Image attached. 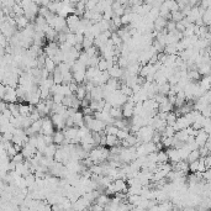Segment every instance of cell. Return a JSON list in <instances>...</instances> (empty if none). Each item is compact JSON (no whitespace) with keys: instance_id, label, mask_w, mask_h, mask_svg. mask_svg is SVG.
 I'll use <instances>...</instances> for the list:
<instances>
[{"instance_id":"cell-1","label":"cell","mask_w":211,"mask_h":211,"mask_svg":"<svg viewBox=\"0 0 211 211\" xmlns=\"http://www.w3.org/2000/svg\"><path fill=\"white\" fill-rule=\"evenodd\" d=\"M56 132V127L53 125L52 120L47 116L43 117V124H42V135H47V136H53V133Z\"/></svg>"},{"instance_id":"cell-2","label":"cell","mask_w":211,"mask_h":211,"mask_svg":"<svg viewBox=\"0 0 211 211\" xmlns=\"http://www.w3.org/2000/svg\"><path fill=\"white\" fill-rule=\"evenodd\" d=\"M51 120H52L54 127L57 129V131H63L66 129V119L59 115V114H52L51 115Z\"/></svg>"},{"instance_id":"cell-3","label":"cell","mask_w":211,"mask_h":211,"mask_svg":"<svg viewBox=\"0 0 211 211\" xmlns=\"http://www.w3.org/2000/svg\"><path fill=\"white\" fill-rule=\"evenodd\" d=\"M209 140H210V136H209V133H206V132L204 131V129H203V130H200V131H199V135L195 137V142L198 143L199 148L205 147Z\"/></svg>"},{"instance_id":"cell-4","label":"cell","mask_w":211,"mask_h":211,"mask_svg":"<svg viewBox=\"0 0 211 211\" xmlns=\"http://www.w3.org/2000/svg\"><path fill=\"white\" fill-rule=\"evenodd\" d=\"M165 152H167V155H168V158L170 159L172 164H177V163H179V162L182 160L180 155H179V151H178L177 148L170 147V148H167Z\"/></svg>"},{"instance_id":"cell-5","label":"cell","mask_w":211,"mask_h":211,"mask_svg":"<svg viewBox=\"0 0 211 211\" xmlns=\"http://www.w3.org/2000/svg\"><path fill=\"white\" fill-rule=\"evenodd\" d=\"M109 72V76H110V78H112V79H121L122 78V76H124V72H125V69H121L117 64H115L111 69H109L107 71Z\"/></svg>"},{"instance_id":"cell-6","label":"cell","mask_w":211,"mask_h":211,"mask_svg":"<svg viewBox=\"0 0 211 211\" xmlns=\"http://www.w3.org/2000/svg\"><path fill=\"white\" fill-rule=\"evenodd\" d=\"M90 99H91V100H95V101L104 100V90H103V86H95V88L93 89V91L90 93Z\"/></svg>"},{"instance_id":"cell-7","label":"cell","mask_w":211,"mask_h":211,"mask_svg":"<svg viewBox=\"0 0 211 211\" xmlns=\"http://www.w3.org/2000/svg\"><path fill=\"white\" fill-rule=\"evenodd\" d=\"M66 142V136H64V132L63 131H56L53 133V143L57 146V147H61L63 146Z\"/></svg>"},{"instance_id":"cell-8","label":"cell","mask_w":211,"mask_h":211,"mask_svg":"<svg viewBox=\"0 0 211 211\" xmlns=\"http://www.w3.org/2000/svg\"><path fill=\"white\" fill-rule=\"evenodd\" d=\"M136 104H130V103H126L125 105L122 106V115H124V119H132L135 116L133 114V107Z\"/></svg>"},{"instance_id":"cell-9","label":"cell","mask_w":211,"mask_h":211,"mask_svg":"<svg viewBox=\"0 0 211 211\" xmlns=\"http://www.w3.org/2000/svg\"><path fill=\"white\" fill-rule=\"evenodd\" d=\"M72 119H73V121H74V124H76V127L79 129L81 126H84V114H83L81 110L77 111L76 115L72 116Z\"/></svg>"},{"instance_id":"cell-10","label":"cell","mask_w":211,"mask_h":211,"mask_svg":"<svg viewBox=\"0 0 211 211\" xmlns=\"http://www.w3.org/2000/svg\"><path fill=\"white\" fill-rule=\"evenodd\" d=\"M15 20H16V25L20 30H24V28H26L30 25V20L25 15L24 16H17V17H15Z\"/></svg>"},{"instance_id":"cell-11","label":"cell","mask_w":211,"mask_h":211,"mask_svg":"<svg viewBox=\"0 0 211 211\" xmlns=\"http://www.w3.org/2000/svg\"><path fill=\"white\" fill-rule=\"evenodd\" d=\"M110 116H111L114 120L124 119V115H122V107H115V106H112L111 110H110Z\"/></svg>"},{"instance_id":"cell-12","label":"cell","mask_w":211,"mask_h":211,"mask_svg":"<svg viewBox=\"0 0 211 211\" xmlns=\"http://www.w3.org/2000/svg\"><path fill=\"white\" fill-rule=\"evenodd\" d=\"M57 150H58V147H57L54 143H53V145H50V146H47V148H46L43 156H45V157H48V158H54V155H56Z\"/></svg>"},{"instance_id":"cell-13","label":"cell","mask_w":211,"mask_h":211,"mask_svg":"<svg viewBox=\"0 0 211 211\" xmlns=\"http://www.w3.org/2000/svg\"><path fill=\"white\" fill-rule=\"evenodd\" d=\"M173 106L170 103H169V100L167 99L164 103H162L160 105H159V109H158V112H167V114H169V112H172V110H173Z\"/></svg>"},{"instance_id":"cell-14","label":"cell","mask_w":211,"mask_h":211,"mask_svg":"<svg viewBox=\"0 0 211 211\" xmlns=\"http://www.w3.org/2000/svg\"><path fill=\"white\" fill-rule=\"evenodd\" d=\"M52 78H53L54 84H57V85H62V84H63V74H62V72H61L58 68L53 72Z\"/></svg>"},{"instance_id":"cell-15","label":"cell","mask_w":211,"mask_h":211,"mask_svg":"<svg viewBox=\"0 0 211 211\" xmlns=\"http://www.w3.org/2000/svg\"><path fill=\"white\" fill-rule=\"evenodd\" d=\"M45 68L51 73V74H53V72L57 69V64L54 63V61H53L52 58H46V62H45Z\"/></svg>"},{"instance_id":"cell-16","label":"cell","mask_w":211,"mask_h":211,"mask_svg":"<svg viewBox=\"0 0 211 211\" xmlns=\"http://www.w3.org/2000/svg\"><path fill=\"white\" fill-rule=\"evenodd\" d=\"M42 124H43V119H41V120L36 121V122H32L31 129L36 135H42Z\"/></svg>"},{"instance_id":"cell-17","label":"cell","mask_w":211,"mask_h":211,"mask_svg":"<svg viewBox=\"0 0 211 211\" xmlns=\"http://www.w3.org/2000/svg\"><path fill=\"white\" fill-rule=\"evenodd\" d=\"M86 1H79L76 4V14L79 15V16H83L86 11V5H85Z\"/></svg>"},{"instance_id":"cell-18","label":"cell","mask_w":211,"mask_h":211,"mask_svg":"<svg viewBox=\"0 0 211 211\" xmlns=\"http://www.w3.org/2000/svg\"><path fill=\"white\" fill-rule=\"evenodd\" d=\"M86 95H88V93H86L85 85H84V84L79 85V88H78V90H77V93H76V96H77V99H79L80 101H81V100H84V99L86 98Z\"/></svg>"},{"instance_id":"cell-19","label":"cell","mask_w":211,"mask_h":211,"mask_svg":"<svg viewBox=\"0 0 211 211\" xmlns=\"http://www.w3.org/2000/svg\"><path fill=\"white\" fill-rule=\"evenodd\" d=\"M143 147H145V151L147 153V156L150 153H153V152H157V146L151 141V142H147V143H143Z\"/></svg>"},{"instance_id":"cell-20","label":"cell","mask_w":211,"mask_h":211,"mask_svg":"<svg viewBox=\"0 0 211 211\" xmlns=\"http://www.w3.org/2000/svg\"><path fill=\"white\" fill-rule=\"evenodd\" d=\"M76 98H77V96H76L74 94H73V95L64 96V99H63V103H62V104L66 106L67 109H68V107H72V106H73V103H74V100H76Z\"/></svg>"},{"instance_id":"cell-21","label":"cell","mask_w":211,"mask_h":211,"mask_svg":"<svg viewBox=\"0 0 211 211\" xmlns=\"http://www.w3.org/2000/svg\"><path fill=\"white\" fill-rule=\"evenodd\" d=\"M174 137H175L177 140H179V141H182V142H185V143H186V141H188V138H189V133L186 132V130H182V131L177 132Z\"/></svg>"},{"instance_id":"cell-22","label":"cell","mask_w":211,"mask_h":211,"mask_svg":"<svg viewBox=\"0 0 211 211\" xmlns=\"http://www.w3.org/2000/svg\"><path fill=\"white\" fill-rule=\"evenodd\" d=\"M111 40H112V42H114V46H115V47H121V46L124 45V42H122L121 37L117 35V32H112Z\"/></svg>"},{"instance_id":"cell-23","label":"cell","mask_w":211,"mask_h":211,"mask_svg":"<svg viewBox=\"0 0 211 211\" xmlns=\"http://www.w3.org/2000/svg\"><path fill=\"white\" fill-rule=\"evenodd\" d=\"M200 158H201V157H200V152H199V150H196V151H191V152H190V155H189V157H188V162H189V163H193V162L199 160Z\"/></svg>"},{"instance_id":"cell-24","label":"cell","mask_w":211,"mask_h":211,"mask_svg":"<svg viewBox=\"0 0 211 211\" xmlns=\"http://www.w3.org/2000/svg\"><path fill=\"white\" fill-rule=\"evenodd\" d=\"M94 40H95L94 37H85V38H84V41H83V43H81V45H83L84 51L94 46Z\"/></svg>"},{"instance_id":"cell-25","label":"cell","mask_w":211,"mask_h":211,"mask_svg":"<svg viewBox=\"0 0 211 211\" xmlns=\"http://www.w3.org/2000/svg\"><path fill=\"white\" fill-rule=\"evenodd\" d=\"M177 120H178V116H177L175 112H169V114H168V117H167V124H168V126H174L175 122H177Z\"/></svg>"},{"instance_id":"cell-26","label":"cell","mask_w":211,"mask_h":211,"mask_svg":"<svg viewBox=\"0 0 211 211\" xmlns=\"http://www.w3.org/2000/svg\"><path fill=\"white\" fill-rule=\"evenodd\" d=\"M170 88H172V85H170L169 83H165V84H163V85H159L158 94H163V95L168 96V94H169V91H170Z\"/></svg>"},{"instance_id":"cell-27","label":"cell","mask_w":211,"mask_h":211,"mask_svg":"<svg viewBox=\"0 0 211 211\" xmlns=\"http://www.w3.org/2000/svg\"><path fill=\"white\" fill-rule=\"evenodd\" d=\"M78 61H79L80 63H83L84 66H86V68H89V62H90V57H89V56H88L86 53L84 52V51L80 53L79 59H78Z\"/></svg>"},{"instance_id":"cell-28","label":"cell","mask_w":211,"mask_h":211,"mask_svg":"<svg viewBox=\"0 0 211 211\" xmlns=\"http://www.w3.org/2000/svg\"><path fill=\"white\" fill-rule=\"evenodd\" d=\"M53 85H54L53 78L52 77H50V78H47V79L42 80V81L40 83V85H38V86H45V88H47V89H50V90H51V88H52Z\"/></svg>"},{"instance_id":"cell-29","label":"cell","mask_w":211,"mask_h":211,"mask_svg":"<svg viewBox=\"0 0 211 211\" xmlns=\"http://www.w3.org/2000/svg\"><path fill=\"white\" fill-rule=\"evenodd\" d=\"M168 155L165 151H159L158 152V164H165L168 163Z\"/></svg>"},{"instance_id":"cell-30","label":"cell","mask_w":211,"mask_h":211,"mask_svg":"<svg viewBox=\"0 0 211 211\" xmlns=\"http://www.w3.org/2000/svg\"><path fill=\"white\" fill-rule=\"evenodd\" d=\"M129 59L125 58V57H119V61H117V66L121 68V69H127L129 67Z\"/></svg>"},{"instance_id":"cell-31","label":"cell","mask_w":211,"mask_h":211,"mask_svg":"<svg viewBox=\"0 0 211 211\" xmlns=\"http://www.w3.org/2000/svg\"><path fill=\"white\" fill-rule=\"evenodd\" d=\"M130 131H126V130H119V132H117V138L120 140V141H125V140H127L129 137H130Z\"/></svg>"},{"instance_id":"cell-32","label":"cell","mask_w":211,"mask_h":211,"mask_svg":"<svg viewBox=\"0 0 211 211\" xmlns=\"http://www.w3.org/2000/svg\"><path fill=\"white\" fill-rule=\"evenodd\" d=\"M121 93L124 94V95H126L127 98H130L133 95V91H132V88H130L129 85H126V84H122V86H121Z\"/></svg>"},{"instance_id":"cell-33","label":"cell","mask_w":211,"mask_h":211,"mask_svg":"<svg viewBox=\"0 0 211 211\" xmlns=\"http://www.w3.org/2000/svg\"><path fill=\"white\" fill-rule=\"evenodd\" d=\"M96 68H98V69H99L100 72H106V71H109V66H107V61H106V59H104V58H101Z\"/></svg>"},{"instance_id":"cell-34","label":"cell","mask_w":211,"mask_h":211,"mask_svg":"<svg viewBox=\"0 0 211 211\" xmlns=\"http://www.w3.org/2000/svg\"><path fill=\"white\" fill-rule=\"evenodd\" d=\"M117 132H119V129H117L116 126H114V125H107V126H106V129H105L106 135H114V136H116Z\"/></svg>"},{"instance_id":"cell-35","label":"cell","mask_w":211,"mask_h":211,"mask_svg":"<svg viewBox=\"0 0 211 211\" xmlns=\"http://www.w3.org/2000/svg\"><path fill=\"white\" fill-rule=\"evenodd\" d=\"M67 42L71 45V46H76L77 45V40H76V33H72V32H69V33H67Z\"/></svg>"},{"instance_id":"cell-36","label":"cell","mask_w":211,"mask_h":211,"mask_svg":"<svg viewBox=\"0 0 211 211\" xmlns=\"http://www.w3.org/2000/svg\"><path fill=\"white\" fill-rule=\"evenodd\" d=\"M167 32H175L177 31V22L172 21V20H168V24L165 26Z\"/></svg>"},{"instance_id":"cell-37","label":"cell","mask_w":211,"mask_h":211,"mask_svg":"<svg viewBox=\"0 0 211 211\" xmlns=\"http://www.w3.org/2000/svg\"><path fill=\"white\" fill-rule=\"evenodd\" d=\"M85 5H86V10H88V11H94L95 7H96V5H98V1H95V0H89V1L85 2Z\"/></svg>"},{"instance_id":"cell-38","label":"cell","mask_w":211,"mask_h":211,"mask_svg":"<svg viewBox=\"0 0 211 211\" xmlns=\"http://www.w3.org/2000/svg\"><path fill=\"white\" fill-rule=\"evenodd\" d=\"M90 172L98 175V174L103 173V165H100V164H94V165L90 167Z\"/></svg>"},{"instance_id":"cell-39","label":"cell","mask_w":211,"mask_h":211,"mask_svg":"<svg viewBox=\"0 0 211 211\" xmlns=\"http://www.w3.org/2000/svg\"><path fill=\"white\" fill-rule=\"evenodd\" d=\"M11 160H12V162H15L16 164H20V163H24V162H25V157H24V155L20 152V153H17V155L11 159Z\"/></svg>"},{"instance_id":"cell-40","label":"cell","mask_w":211,"mask_h":211,"mask_svg":"<svg viewBox=\"0 0 211 211\" xmlns=\"http://www.w3.org/2000/svg\"><path fill=\"white\" fill-rule=\"evenodd\" d=\"M63 99H64V96L62 94H54V95H52V100L54 104H62Z\"/></svg>"},{"instance_id":"cell-41","label":"cell","mask_w":211,"mask_h":211,"mask_svg":"<svg viewBox=\"0 0 211 211\" xmlns=\"http://www.w3.org/2000/svg\"><path fill=\"white\" fill-rule=\"evenodd\" d=\"M69 88H71V90H72V93L76 95V93H77V90H78V88H79V84L78 83H76L74 80L69 84Z\"/></svg>"},{"instance_id":"cell-42","label":"cell","mask_w":211,"mask_h":211,"mask_svg":"<svg viewBox=\"0 0 211 211\" xmlns=\"http://www.w3.org/2000/svg\"><path fill=\"white\" fill-rule=\"evenodd\" d=\"M189 168H190V170H193V172H198V168H199V160L193 162V163H189Z\"/></svg>"},{"instance_id":"cell-43","label":"cell","mask_w":211,"mask_h":211,"mask_svg":"<svg viewBox=\"0 0 211 211\" xmlns=\"http://www.w3.org/2000/svg\"><path fill=\"white\" fill-rule=\"evenodd\" d=\"M43 140H45V142H46V145H47V146L53 145V136H47V135H43Z\"/></svg>"},{"instance_id":"cell-44","label":"cell","mask_w":211,"mask_h":211,"mask_svg":"<svg viewBox=\"0 0 211 211\" xmlns=\"http://www.w3.org/2000/svg\"><path fill=\"white\" fill-rule=\"evenodd\" d=\"M85 36L84 35H80V33H76V40H77V43H83Z\"/></svg>"},{"instance_id":"cell-45","label":"cell","mask_w":211,"mask_h":211,"mask_svg":"<svg viewBox=\"0 0 211 211\" xmlns=\"http://www.w3.org/2000/svg\"><path fill=\"white\" fill-rule=\"evenodd\" d=\"M1 115H4V116H5L6 119H9V120H10V117L12 116V114H11V111H10L9 109H6V110H4V111L1 112Z\"/></svg>"},{"instance_id":"cell-46","label":"cell","mask_w":211,"mask_h":211,"mask_svg":"<svg viewBox=\"0 0 211 211\" xmlns=\"http://www.w3.org/2000/svg\"><path fill=\"white\" fill-rule=\"evenodd\" d=\"M185 28H186V27H185L182 22H178V24H177V31H179V32H184Z\"/></svg>"},{"instance_id":"cell-47","label":"cell","mask_w":211,"mask_h":211,"mask_svg":"<svg viewBox=\"0 0 211 211\" xmlns=\"http://www.w3.org/2000/svg\"><path fill=\"white\" fill-rule=\"evenodd\" d=\"M93 211H103V208H100V206H94Z\"/></svg>"}]
</instances>
